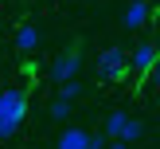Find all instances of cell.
I'll list each match as a JSON object with an SVG mask.
<instances>
[{
    "instance_id": "obj_3",
    "label": "cell",
    "mask_w": 160,
    "mask_h": 149,
    "mask_svg": "<svg viewBox=\"0 0 160 149\" xmlns=\"http://www.w3.org/2000/svg\"><path fill=\"white\" fill-rule=\"evenodd\" d=\"M78 67H82V55H78V47H70V51L55 55V63L47 67V75H51V82H67V78H78Z\"/></svg>"
},
{
    "instance_id": "obj_1",
    "label": "cell",
    "mask_w": 160,
    "mask_h": 149,
    "mask_svg": "<svg viewBox=\"0 0 160 149\" xmlns=\"http://www.w3.org/2000/svg\"><path fill=\"white\" fill-rule=\"evenodd\" d=\"M23 118H28V94H23L20 86L0 90V141L12 137V133L23 125Z\"/></svg>"
},
{
    "instance_id": "obj_6",
    "label": "cell",
    "mask_w": 160,
    "mask_h": 149,
    "mask_svg": "<svg viewBox=\"0 0 160 149\" xmlns=\"http://www.w3.org/2000/svg\"><path fill=\"white\" fill-rule=\"evenodd\" d=\"M86 141H90V133L82 125H67L59 133V141H55V149H86Z\"/></svg>"
},
{
    "instance_id": "obj_9",
    "label": "cell",
    "mask_w": 160,
    "mask_h": 149,
    "mask_svg": "<svg viewBox=\"0 0 160 149\" xmlns=\"http://www.w3.org/2000/svg\"><path fill=\"white\" fill-rule=\"evenodd\" d=\"M145 137V122H137V118H129V122H125V130H121V141H141Z\"/></svg>"
},
{
    "instance_id": "obj_12",
    "label": "cell",
    "mask_w": 160,
    "mask_h": 149,
    "mask_svg": "<svg viewBox=\"0 0 160 149\" xmlns=\"http://www.w3.org/2000/svg\"><path fill=\"white\" fill-rule=\"evenodd\" d=\"M106 133H90V141H86V149H106Z\"/></svg>"
},
{
    "instance_id": "obj_8",
    "label": "cell",
    "mask_w": 160,
    "mask_h": 149,
    "mask_svg": "<svg viewBox=\"0 0 160 149\" xmlns=\"http://www.w3.org/2000/svg\"><path fill=\"white\" fill-rule=\"evenodd\" d=\"M125 122H129V114H125V110H113V114H106V125H102V133H106V137H121Z\"/></svg>"
},
{
    "instance_id": "obj_7",
    "label": "cell",
    "mask_w": 160,
    "mask_h": 149,
    "mask_svg": "<svg viewBox=\"0 0 160 149\" xmlns=\"http://www.w3.org/2000/svg\"><path fill=\"white\" fill-rule=\"evenodd\" d=\"M16 47H20L23 55H28V51H35V47H39V28H35V24H23V28L16 31Z\"/></svg>"
},
{
    "instance_id": "obj_11",
    "label": "cell",
    "mask_w": 160,
    "mask_h": 149,
    "mask_svg": "<svg viewBox=\"0 0 160 149\" xmlns=\"http://www.w3.org/2000/svg\"><path fill=\"white\" fill-rule=\"evenodd\" d=\"M78 94H82V82H78V78H67V82H59V98H70V102H74Z\"/></svg>"
},
{
    "instance_id": "obj_10",
    "label": "cell",
    "mask_w": 160,
    "mask_h": 149,
    "mask_svg": "<svg viewBox=\"0 0 160 149\" xmlns=\"http://www.w3.org/2000/svg\"><path fill=\"white\" fill-rule=\"evenodd\" d=\"M70 106H74L70 98H59V94H55V102H51V118H55V122H67V118H70Z\"/></svg>"
},
{
    "instance_id": "obj_13",
    "label": "cell",
    "mask_w": 160,
    "mask_h": 149,
    "mask_svg": "<svg viewBox=\"0 0 160 149\" xmlns=\"http://www.w3.org/2000/svg\"><path fill=\"white\" fill-rule=\"evenodd\" d=\"M106 149H129V141H121V137H109V141H106Z\"/></svg>"
},
{
    "instance_id": "obj_2",
    "label": "cell",
    "mask_w": 160,
    "mask_h": 149,
    "mask_svg": "<svg viewBox=\"0 0 160 149\" xmlns=\"http://www.w3.org/2000/svg\"><path fill=\"white\" fill-rule=\"evenodd\" d=\"M129 75V51H121V47H106V51L98 55V78L102 82H117V78Z\"/></svg>"
},
{
    "instance_id": "obj_5",
    "label": "cell",
    "mask_w": 160,
    "mask_h": 149,
    "mask_svg": "<svg viewBox=\"0 0 160 149\" xmlns=\"http://www.w3.org/2000/svg\"><path fill=\"white\" fill-rule=\"evenodd\" d=\"M148 16H152V8H148V0H129V8H125V16H121V24L129 31H141L148 24Z\"/></svg>"
},
{
    "instance_id": "obj_14",
    "label": "cell",
    "mask_w": 160,
    "mask_h": 149,
    "mask_svg": "<svg viewBox=\"0 0 160 149\" xmlns=\"http://www.w3.org/2000/svg\"><path fill=\"white\" fill-rule=\"evenodd\" d=\"M148 78H152V82H160V55H156V63H152V71H148Z\"/></svg>"
},
{
    "instance_id": "obj_4",
    "label": "cell",
    "mask_w": 160,
    "mask_h": 149,
    "mask_svg": "<svg viewBox=\"0 0 160 149\" xmlns=\"http://www.w3.org/2000/svg\"><path fill=\"white\" fill-rule=\"evenodd\" d=\"M156 55H160V47L148 43V39H141V43L129 51V71H133V75H148L152 63H156Z\"/></svg>"
}]
</instances>
